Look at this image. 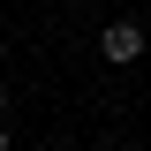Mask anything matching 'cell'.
Instances as JSON below:
<instances>
[{
	"label": "cell",
	"instance_id": "obj_1",
	"mask_svg": "<svg viewBox=\"0 0 151 151\" xmlns=\"http://www.w3.org/2000/svg\"><path fill=\"white\" fill-rule=\"evenodd\" d=\"M98 53L113 60V68H136V60H144V23H106V30H98Z\"/></svg>",
	"mask_w": 151,
	"mask_h": 151
},
{
	"label": "cell",
	"instance_id": "obj_2",
	"mask_svg": "<svg viewBox=\"0 0 151 151\" xmlns=\"http://www.w3.org/2000/svg\"><path fill=\"white\" fill-rule=\"evenodd\" d=\"M8 113H15V98H8V83H0V129H8Z\"/></svg>",
	"mask_w": 151,
	"mask_h": 151
},
{
	"label": "cell",
	"instance_id": "obj_3",
	"mask_svg": "<svg viewBox=\"0 0 151 151\" xmlns=\"http://www.w3.org/2000/svg\"><path fill=\"white\" fill-rule=\"evenodd\" d=\"M0 151H15V129H0Z\"/></svg>",
	"mask_w": 151,
	"mask_h": 151
},
{
	"label": "cell",
	"instance_id": "obj_4",
	"mask_svg": "<svg viewBox=\"0 0 151 151\" xmlns=\"http://www.w3.org/2000/svg\"><path fill=\"white\" fill-rule=\"evenodd\" d=\"M0 15H8V8H0Z\"/></svg>",
	"mask_w": 151,
	"mask_h": 151
}]
</instances>
